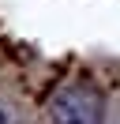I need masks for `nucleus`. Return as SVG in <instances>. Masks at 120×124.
I'll return each mask as SVG.
<instances>
[{"instance_id": "f257e3e1", "label": "nucleus", "mask_w": 120, "mask_h": 124, "mask_svg": "<svg viewBox=\"0 0 120 124\" xmlns=\"http://www.w3.org/2000/svg\"><path fill=\"white\" fill-rule=\"evenodd\" d=\"M52 124H101L105 120V90L98 83H64L49 98Z\"/></svg>"}, {"instance_id": "f03ea898", "label": "nucleus", "mask_w": 120, "mask_h": 124, "mask_svg": "<svg viewBox=\"0 0 120 124\" xmlns=\"http://www.w3.org/2000/svg\"><path fill=\"white\" fill-rule=\"evenodd\" d=\"M0 124H19V109L8 105V101H0Z\"/></svg>"}]
</instances>
